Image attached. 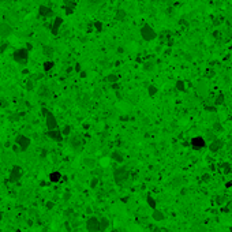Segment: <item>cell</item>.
Returning a JSON list of instances; mask_svg holds the SVG:
<instances>
[{"label": "cell", "mask_w": 232, "mask_h": 232, "mask_svg": "<svg viewBox=\"0 0 232 232\" xmlns=\"http://www.w3.org/2000/svg\"><path fill=\"white\" fill-rule=\"evenodd\" d=\"M128 176H130V172H128V169L126 167H119V168H116L114 171V180L116 184L126 183Z\"/></svg>", "instance_id": "1"}, {"label": "cell", "mask_w": 232, "mask_h": 232, "mask_svg": "<svg viewBox=\"0 0 232 232\" xmlns=\"http://www.w3.org/2000/svg\"><path fill=\"white\" fill-rule=\"evenodd\" d=\"M156 30H154L149 23H145L143 26L141 28V37L145 41H152V40L156 38Z\"/></svg>", "instance_id": "2"}, {"label": "cell", "mask_w": 232, "mask_h": 232, "mask_svg": "<svg viewBox=\"0 0 232 232\" xmlns=\"http://www.w3.org/2000/svg\"><path fill=\"white\" fill-rule=\"evenodd\" d=\"M43 114H44V116H45V124H47L48 130H55V128H57V122H56L55 115L52 114V112H49L48 109H45V108H43Z\"/></svg>", "instance_id": "3"}, {"label": "cell", "mask_w": 232, "mask_h": 232, "mask_svg": "<svg viewBox=\"0 0 232 232\" xmlns=\"http://www.w3.org/2000/svg\"><path fill=\"white\" fill-rule=\"evenodd\" d=\"M87 232H100V220L97 217H89L86 221Z\"/></svg>", "instance_id": "4"}, {"label": "cell", "mask_w": 232, "mask_h": 232, "mask_svg": "<svg viewBox=\"0 0 232 232\" xmlns=\"http://www.w3.org/2000/svg\"><path fill=\"white\" fill-rule=\"evenodd\" d=\"M28 57H29V53L26 49H18V51L14 52V60H15L16 63L26 64L28 63Z\"/></svg>", "instance_id": "5"}, {"label": "cell", "mask_w": 232, "mask_h": 232, "mask_svg": "<svg viewBox=\"0 0 232 232\" xmlns=\"http://www.w3.org/2000/svg\"><path fill=\"white\" fill-rule=\"evenodd\" d=\"M22 175H23V171H22V168L18 165H14L11 169V172H10V177H8V180L11 182V183H15V182H18L22 177Z\"/></svg>", "instance_id": "6"}, {"label": "cell", "mask_w": 232, "mask_h": 232, "mask_svg": "<svg viewBox=\"0 0 232 232\" xmlns=\"http://www.w3.org/2000/svg\"><path fill=\"white\" fill-rule=\"evenodd\" d=\"M190 143H191V148H193V149L201 150L206 146V139H205L204 137H194Z\"/></svg>", "instance_id": "7"}, {"label": "cell", "mask_w": 232, "mask_h": 232, "mask_svg": "<svg viewBox=\"0 0 232 232\" xmlns=\"http://www.w3.org/2000/svg\"><path fill=\"white\" fill-rule=\"evenodd\" d=\"M15 143L21 148V150H26L29 148V145H30V139H29L28 137H25V135H18V137L15 138Z\"/></svg>", "instance_id": "8"}, {"label": "cell", "mask_w": 232, "mask_h": 232, "mask_svg": "<svg viewBox=\"0 0 232 232\" xmlns=\"http://www.w3.org/2000/svg\"><path fill=\"white\" fill-rule=\"evenodd\" d=\"M223 145H224V142L221 141V139H219V138H216V139H213L212 142H209V150H210L212 153H216V152H219V150L223 148Z\"/></svg>", "instance_id": "9"}, {"label": "cell", "mask_w": 232, "mask_h": 232, "mask_svg": "<svg viewBox=\"0 0 232 232\" xmlns=\"http://www.w3.org/2000/svg\"><path fill=\"white\" fill-rule=\"evenodd\" d=\"M48 137L56 142H62V139H63V133L60 130H57V128H55V130H48Z\"/></svg>", "instance_id": "10"}, {"label": "cell", "mask_w": 232, "mask_h": 232, "mask_svg": "<svg viewBox=\"0 0 232 232\" xmlns=\"http://www.w3.org/2000/svg\"><path fill=\"white\" fill-rule=\"evenodd\" d=\"M38 12H40V15L44 16V18H49V16H53V10L49 7H47V6H40L38 8Z\"/></svg>", "instance_id": "11"}, {"label": "cell", "mask_w": 232, "mask_h": 232, "mask_svg": "<svg viewBox=\"0 0 232 232\" xmlns=\"http://www.w3.org/2000/svg\"><path fill=\"white\" fill-rule=\"evenodd\" d=\"M62 23H63V19H62L60 16H56L55 21H53V23H52V28H51L52 34H57V33H59V29H60V26H62Z\"/></svg>", "instance_id": "12"}, {"label": "cell", "mask_w": 232, "mask_h": 232, "mask_svg": "<svg viewBox=\"0 0 232 232\" xmlns=\"http://www.w3.org/2000/svg\"><path fill=\"white\" fill-rule=\"evenodd\" d=\"M12 33V28L8 23H0V35L1 37H8Z\"/></svg>", "instance_id": "13"}, {"label": "cell", "mask_w": 232, "mask_h": 232, "mask_svg": "<svg viewBox=\"0 0 232 232\" xmlns=\"http://www.w3.org/2000/svg\"><path fill=\"white\" fill-rule=\"evenodd\" d=\"M70 145H71V148L74 150H79L81 149V146H82V141H81V138L79 137H72L71 138V141H70Z\"/></svg>", "instance_id": "14"}, {"label": "cell", "mask_w": 232, "mask_h": 232, "mask_svg": "<svg viewBox=\"0 0 232 232\" xmlns=\"http://www.w3.org/2000/svg\"><path fill=\"white\" fill-rule=\"evenodd\" d=\"M152 217H153L154 221H164L165 220V214H164L161 210H158V209H153Z\"/></svg>", "instance_id": "15"}, {"label": "cell", "mask_w": 232, "mask_h": 232, "mask_svg": "<svg viewBox=\"0 0 232 232\" xmlns=\"http://www.w3.org/2000/svg\"><path fill=\"white\" fill-rule=\"evenodd\" d=\"M108 227H109V220L106 217H101L100 219V232H104Z\"/></svg>", "instance_id": "16"}, {"label": "cell", "mask_w": 232, "mask_h": 232, "mask_svg": "<svg viewBox=\"0 0 232 232\" xmlns=\"http://www.w3.org/2000/svg\"><path fill=\"white\" fill-rule=\"evenodd\" d=\"M60 179H62V173L57 172V171H55V172H52L49 175V180L52 183H57V182H60Z\"/></svg>", "instance_id": "17"}, {"label": "cell", "mask_w": 232, "mask_h": 232, "mask_svg": "<svg viewBox=\"0 0 232 232\" xmlns=\"http://www.w3.org/2000/svg\"><path fill=\"white\" fill-rule=\"evenodd\" d=\"M111 158L116 162H122L123 161V154L120 153V152H118V150H115V152H112V154H111Z\"/></svg>", "instance_id": "18"}, {"label": "cell", "mask_w": 232, "mask_h": 232, "mask_svg": "<svg viewBox=\"0 0 232 232\" xmlns=\"http://www.w3.org/2000/svg\"><path fill=\"white\" fill-rule=\"evenodd\" d=\"M224 100H225L224 93H219V94L216 96V100H214V105L216 106L223 105V104H224Z\"/></svg>", "instance_id": "19"}, {"label": "cell", "mask_w": 232, "mask_h": 232, "mask_svg": "<svg viewBox=\"0 0 232 232\" xmlns=\"http://www.w3.org/2000/svg\"><path fill=\"white\" fill-rule=\"evenodd\" d=\"M148 93H149L150 97L156 96V94H157V86H156V85H150L149 89H148Z\"/></svg>", "instance_id": "20"}, {"label": "cell", "mask_w": 232, "mask_h": 232, "mask_svg": "<svg viewBox=\"0 0 232 232\" xmlns=\"http://www.w3.org/2000/svg\"><path fill=\"white\" fill-rule=\"evenodd\" d=\"M83 164H85L86 167L93 168V167L96 165V160H93V158H85V160H83Z\"/></svg>", "instance_id": "21"}, {"label": "cell", "mask_w": 232, "mask_h": 232, "mask_svg": "<svg viewBox=\"0 0 232 232\" xmlns=\"http://www.w3.org/2000/svg\"><path fill=\"white\" fill-rule=\"evenodd\" d=\"M101 1L102 0H85V3H86L89 7H96V6H99Z\"/></svg>", "instance_id": "22"}, {"label": "cell", "mask_w": 232, "mask_h": 232, "mask_svg": "<svg viewBox=\"0 0 232 232\" xmlns=\"http://www.w3.org/2000/svg\"><path fill=\"white\" fill-rule=\"evenodd\" d=\"M106 81L109 83H115V82H118L119 78H118V75H115V74H109L108 77H106Z\"/></svg>", "instance_id": "23"}, {"label": "cell", "mask_w": 232, "mask_h": 232, "mask_svg": "<svg viewBox=\"0 0 232 232\" xmlns=\"http://www.w3.org/2000/svg\"><path fill=\"white\" fill-rule=\"evenodd\" d=\"M146 201H148V205H149L150 208H152V209H156V201L153 199V197H152V195H148Z\"/></svg>", "instance_id": "24"}, {"label": "cell", "mask_w": 232, "mask_h": 232, "mask_svg": "<svg viewBox=\"0 0 232 232\" xmlns=\"http://www.w3.org/2000/svg\"><path fill=\"white\" fill-rule=\"evenodd\" d=\"M53 66H55V63H53V62H51V60H48V62H45V63H44V70L49 71Z\"/></svg>", "instance_id": "25"}, {"label": "cell", "mask_w": 232, "mask_h": 232, "mask_svg": "<svg viewBox=\"0 0 232 232\" xmlns=\"http://www.w3.org/2000/svg\"><path fill=\"white\" fill-rule=\"evenodd\" d=\"M227 201V197L225 195H219V197H216V204L217 205H223Z\"/></svg>", "instance_id": "26"}, {"label": "cell", "mask_w": 232, "mask_h": 232, "mask_svg": "<svg viewBox=\"0 0 232 232\" xmlns=\"http://www.w3.org/2000/svg\"><path fill=\"white\" fill-rule=\"evenodd\" d=\"M221 168L224 169V173H229L232 171V168H231V165H229L228 162H224L223 165H221Z\"/></svg>", "instance_id": "27"}, {"label": "cell", "mask_w": 232, "mask_h": 232, "mask_svg": "<svg viewBox=\"0 0 232 232\" xmlns=\"http://www.w3.org/2000/svg\"><path fill=\"white\" fill-rule=\"evenodd\" d=\"M180 184H182V179H180V177H175V179L172 180V186H173V187H179Z\"/></svg>", "instance_id": "28"}, {"label": "cell", "mask_w": 232, "mask_h": 232, "mask_svg": "<svg viewBox=\"0 0 232 232\" xmlns=\"http://www.w3.org/2000/svg\"><path fill=\"white\" fill-rule=\"evenodd\" d=\"M124 16H126V12L123 11V10H119L118 11V14H116V19H123V18H124Z\"/></svg>", "instance_id": "29"}, {"label": "cell", "mask_w": 232, "mask_h": 232, "mask_svg": "<svg viewBox=\"0 0 232 232\" xmlns=\"http://www.w3.org/2000/svg\"><path fill=\"white\" fill-rule=\"evenodd\" d=\"M197 87H199V93H201L202 96L206 94V86H205L204 83H199V85H198Z\"/></svg>", "instance_id": "30"}, {"label": "cell", "mask_w": 232, "mask_h": 232, "mask_svg": "<svg viewBox=\"0 0 232 232\" xmlns=\"http://www.w3.org/2000/svg\"><path fill=\"white\" fill-rule=\"evenodd\" d=\"M176 87L180 92H183V90H184V82H183V81H177V82H176Z\"/></svg>", "instance_id": "31"}, {"label": "cell", "mask_w": 232, "mask_h": 232, "mask_svg": "<svg viewBox=\"0 0 232 232\" xmlns=\"http://www.w3.org/2000/svg\"><path fill=\"white\" fill-rule=\"evenodd\" d=\"M152 232H169L165 227H157V228H154Z\"/></svg>", "instance_id": "32"}, {"label": "cell", "mask_w": 232, "mask_h": 232, "mask_svg": "<svg viewBox=\"0 0 232 232\" xmlns=\"http://www.w3.org/2000/svg\"><path fill=\"white\" fill-rule=\"evenodd\" d=\"M206 139H208L209 142H212L213 139H216V138H214V135H213V131H210V133L208 131V134H206Z\"/></svg>", "instance_id": "33"}, {"label": "cell", "mask_w": 232, "mask_h": 232, "mask_svg": "<svg viewBox=\"0 0 232 232\" xmlns=\"http://www.w3.org/2000/svg\"><path fill=\"white\" fill-rule=\"evenodd\" d=\"M62 133H63V135H68V134L71 133V127L70 126H66L63 130H62Z\"/></svg>", "instance_id": "34"}, {"label": "cell", "mask_w": 232, "mask_h": 232, "mask_svg": "<svg viewBox=\"0 0 232 232\" xmlns=\"http://www.w3.org/2000/svg\"><path fill=\"white\" fill-rule=\"evenodd\" d=\"M153 66H154V63H145V68L146 71H150V70H153Z\"/></svg>", "instance_id": "35"}, {"label": "cell", "mask_w": 232, "mask_h": 232, "mask_svg": "<svg viewBox=\"0 0 232 232\" xmlns=\"http://www.w3.org/2000/svg\"><path fill=\"white\" fill-rule=\"evenodd\" d=\"M94 28L97 32H101V29H102V23L101 22H94Z\"/></svg>", "instance_id": "36"}, {"label": "cell", "mask_w": 232, "mask_h": 232, "mask_svg": "<svg viewBox=\"0 0 232 232\" xmlns=\"http://www.w3.org/2000/svg\"><path fill=\"white\" fill-rule=\"evenodd\" d=\"M213 128H214V130H217V131H219V130H223V127H221V124H219V123H214V126H213Z\"/></svg>", "instance_id": "37"}, {"label": "cell", "mask_w": 232, "mask_h": 232, "mask_svg": "<svg viewBox=\"0 0 232 232\" xmlns=\"http://www.w3.org/2000/svg\"><path fill=\"white\" fill-rule=\"evenodd\" d=\"M97 182H99V179H97V177H94V179H93V180H92V187H96V186H97Z\"/></svg>", "instance_id": "38"}, {"label": "cell", "mask_w": 232, "mask_h": 232, "mask_svg": "<svg viewBox=\"0 0 232 232\" xmlns=\"http://www.w3.org/2000/svg\"><path fill=\"white\" fill-rule=\"evenodd\" d=\"M44 52H45V53H52V48L45 47V48H44Z\"/></svg>", "instance_id": "39"}, {"label": "cell", "mask_w": 232, "mask_h": 232, "mask_svg": "<svg viewBox=\"0 0 232 232\" xmlns=\"http://www.w3.org/2000/svg\"><path fill=\"white\" fill-rule=\"evenodd\" d=\"M12 150H14V152H15V153H16V152H19V150H21V148H19V146H18V145H15V146H14V148H12Z\"/></svg>", "instance_id": "40"}, {"label": "cell", "mask_w": 232, "mask_h": 232, "mask_svg": "<svg viewBox=\"0 0 232 232\" xmlns=\"http://www.w3.org/2000/svg\"><path fill=\"white\" fill-rule=\"evenodd\" d=\"M47 208H48V209H52V208H53V202H48V204H47Z\"/></svg>", "instance_id": "41"}, {"label": "cell", "mask_w": 232, "mask_h": 232, "mask_svg": "<svg viewBox=\"0 0 232 232\" xmlns=\"http://www.w3.org/2000/svg\"><path fill=\"white\" fill-rule=\"evenodd\" d=\"M32 87H33V82H32V81H29V82H28V89L32 90Z\"/></svg>", "instance_id": "42"}, {"label": "cell", "mask_w": 232, "mask_h": 232, "mask_svg": "<svg viewBox=\"0 0 232 232\" xmlns=\"http://www.w3.org/2000/svg\"><path fill=\"white\" fill-rule=\"evenodd\" d=\"M75 70L79 71V70H81V66H79V64H77V66H75Z\"/></svg>", "instance_id": "43"}, {"label": "cell", "mask_w": 232, "mask_h": 232, "mask_svg": "<svg viewBox=\"0 0 232 232\" xmlns=\"http://www.w3.org/2000/svg\"><path fill=\"white\" fill-rule=\"evenodd\" d=\"M232 186V182H229V183H227V187H231Z\"/></svg>", "instance_id": "44"}, {"label": "cell", "mask_w": 232, "mask_h": 232, "mask_svg": "<svg viewBox=\"0 0 232 232\" xmlns=\"http://www.w3.org/2000/svg\"><path fill=\"white\" fill-rule=\"evenodd\" d=\"M1 219H3V214H1V213H0V221H1Z\"/></svg>", "instance_id": "45"}, {"label": "cell", "mask_w": 232, "mask_h": 232, "mask_svg": "<svg viewBox=\"0 0 232 232\" xmlns=\"http://www.w3.org/2000/svg\"><path fill=\"white\" fill-rule=\"evenodd\" d=\"M0 106H1V104H0Z\"/></svg>", "instance_id": "46"}]
</instances>
